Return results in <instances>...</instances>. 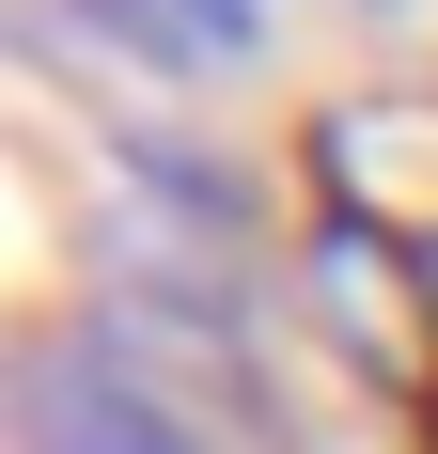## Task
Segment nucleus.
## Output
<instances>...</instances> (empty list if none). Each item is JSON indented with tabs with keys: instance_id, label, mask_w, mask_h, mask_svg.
<instances>
[{
	"instance_id": "nucleus-1",
	"label": "nucleus",
	"mask_w": 438,
	"mask_h": 454,
	"mask_svg": "<svg viewBox=\"0 0 438 454\" xmlns=\"http://www.w3.org/2000/svg\"><path fill=\"white\" fill-rule=\"evenodd\" d=\"M79 32H110L141 79H235L266 47V0H63Z\"/></svg>"
},
{
	"instance_id": "nucleus-2",
	"label": "nucleus",
	"mask_w": 438,
	"mask_h": 454,
	"mask_svg": "<svg viewBox=\"0 0 438 454\" xmlns=\"http://www.w3.org/2000/svg\"><path fill=\"white\" fill-rule=\"evenodd\" d=\"M32 439H47V454H188L173 423L141 408V392H110L94 361H63V376H32Z\"/></svg>"
}]
</instances>
